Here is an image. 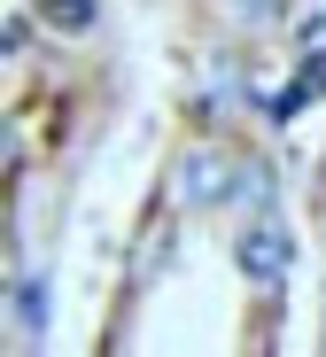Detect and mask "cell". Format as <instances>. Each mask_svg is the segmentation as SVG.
Listing matches in <instances>:
<instances>
[{"instance_id": "6da1fadb", "label": "cell", "mask_w": 326, "mask_h": 357, "mask_svg": "<svg viewBox=\"0 0 326 357\" xmlns=\"http://www.w3.org/2000/svg\"><path fill=\"white\" fill-rule=\"evenodd\" d=\"M288 257H295V249H288V225H280V218H256V225L241 233V272H249V280L280 287V280H288Z\"/></svg>"}, {"instance_id": "277c9868", "label": "cell", "mask_w": 326, "mask_h": 357, "mask_svg": "<svg viewBox=\"0 0 326 357\" xmlns=\"http://www.w3.org/2000/svg\"><path fill=\"white\" fill-rule=\"evenodd\" d=\"M39 8H47L62 31H86V24H94V0H39Z\"/></svg>"}, {"instance_id": "7a4b0ae2", "label": "cell", "mask_w": 326, "mask_h": 357, "mask_svg": "<svg viewBox=\"0 0 326 357\" xmlns=\"http://www.w3.org/2000/svg\"><path fill=\"white\" fill-rule=\"evenodd\" d=\"M16 319H24V334H47V272H24V295H16Z\"/></svg>"}, {"instance_id": "3957f363", "label": "cell", "mask_w": 326, "mask_h": 357, "mask_svg": "<svg viewBox=\"0 0 326 357\" xmlns=\"http://www.w3.org/2000/svg\"><path fill=\"white\" fill-rule=\"evenodd\" d=\"M318 86H326V54H318V63H303V78H295V86L280 93V116H295V109H303V101H311Z\"/></svg>"}]
</instances>
